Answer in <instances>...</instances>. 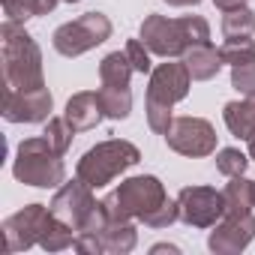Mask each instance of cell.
Segmentation results:
<instances>
[{
	"label": "cell",
	"instance_id": "15",
	"mask_svg": "<svg viewBox=\"0 0 255 255\" xmlns=\"http://www.w3.org/2000/svg\"><path fill=\"white\" fill-rule=\"evenodd\" d=\"M180 60L186 63L192 81H210V78H216V72L225 66L222 57H219V48H216L213 42H201V45L186 48Z\"/></svg>",
	"mask_w": 255,
	"mask_h": 255
},
{
	"label": "cell",
	"instance_id": "6",
	"mask_svg": "<svg viewBox=\"0 0 255 255\" xmlns=\"http://www.w3.org/2000/svg\"><path fill=\"white\" fill-rule=\"evenodd\" d=\"M111 18L105 12H84L66 24H60L51 33V45L57 54L63 57H81L90 48L102 45L105 39H111Z\"/></svg>",
	"mask_w": 255,
	"mask_h": 255
},
{
	"label": "cell",
	"instance_id": "8",
	"mask_svg": "<svg viewBox=\"0 0 255 255\" xmlns=\"http://www.w3.org/2000/svg\"><path fill=\"white\" fill-rule=\"evenodd\" d=\"M165 144L180 156L201 159L216 153V129L204 117H174L165 132Z\"/></svg>",
	"mask_w": 255,
	"mask_h": 255
},
{
	"label": "cell",
	"instance_id": "23",
	"mask_svg": "<svg viewBox=\"0 0 255 255\" xmlns=\"http://www.w3.org/2000/svg\"><path fill=\"white\" fill-rule=\"evenodd\" d=\"M219 57L225 66H240V63H252L255 60V39H225L219 48Z\"/></svg>",
	"mask_w": 255,
	"mask_h": 255
},
{
	"label": "cell",
	"instance_id": "13",
	"mask_svg": "<svg viewBox=\"0 0 255 255\" xmlns=\"http://www.w3.org/2000/svg\"><path fill=\"white\" fill-rule=\"evenodd\" d=\"M255 240V216L243 213V216H222L210 237H207V249L216 255H237L243 252L249 243Z\"/></svg>",
	"mask_w": 255,
	"mask_h": 255
},
{
	"label": "cell",
	"instance_id": "9",
	"mask_svg": "<svg viewBox=\"0 0 255 255\" xmlns=\"http://www.w3.org/2000/svg\"><path fill=\"white\" fill-rule=\"evenodd\" d=\"M96 195H93V186L90 183H84L78 174H75V180H63L60 186H57V192H54V198H51V213L60 219V222H66L75 234H78V228L90 219V213L96 210Z\"/></svg>",
	"mask_w": 255,
	"mask_h": 255
},
{
	"label": "cell",
	"instance_id": "4",
	"mask_svg": "<svg viewBox=\"0 0 255 255\" xmlns=\"http://www.w3.org/2000/svg\"><path fill=\"white\" fill-rule=\"evenodd\" d=\"M168 198L165 183L156 174H135V177H126L120 180L117 189H111L102 198V207L108 213V219H147L162 201Z\"/></svg>",
	"mask_w": 255,
	"mask_h": 255
},
{
	"label": "cell",
	"instance_id": "2",
	"mask_svg": "<svg viewBox=\"0 0 255 255\" xmlns=\"http://www.w3.org/2000/svg\"><path fill=\"white\" fill-rule=\"evenodd\" d=\"M192 87V75L186 69L183 60L168 57L165 63L153 66L150 81H147V99H144V111H147V126L156 135H165L171 126V108L177 102H183L189 96Z\"/></svg>",
	"mask_w": 255,
	"mask_h": 255
},
{
	"label": "cell",
	"instance_id": "14",
	"mask_svg": "<svg viewBox=\"0 0 255 255\" xmlns=\"http://www.w3.org/2000/svg\"><path fill=\"white\" fill-rule=\"evenodd\" d=\"M63 117L75 126V132H90L105 120V111H102V102H99V93L96 90H78L69 96L66 108H63Z\"/></svg>",
	"mask_w": 255,
	"mask_h": 255
},
{
	"label": "cell",
	"instance_id": "22",
	"mask_svg": "<svg viewBox=\"0 0 255 255\" xmlns=\"http://www.w3.org/2000/svg\"><path fill=\"white\" fill-rule=\"evenodd\" d=\"M48 141H51V147L63 156L69 147H72V138H75V126L66 120V117H48L45 120V132H42Z\"/></svg>",
	"mask_w": 255,
	"mask_h": 255
},
{
	"label": "cell",
	"instance_id": "30",
	"mask_svg": "<svg viewBox=\"0 0 255 255\" xmlns=\"http://www.w3.org/2000/svg\"><path fill=\"white\" fill-rule=\"evenodd\" d=\"M213 6H216L219 12H228V9H240V6H246V0H213Z\"/></svg>",
	"mask_w": 255,
	"mask_h": 255
},
{
	"label": "cell",
	"instance_id": "18",
	"mask_svg": "<svg viewBox=\"0 0 255 255\" xmlns=\"http://www.w3.org/2000/svg\"><path fill=\"white\" fill-rule=\"evenodd\" d=\"M102 237V249L108 255H126V252H132L135 243H138V228L132 225V219H108V225L99 231Z\"/></svg>",
	"mask_w": 255,
	"mask_h": 255
},
{
	"label": "cell",
	"instance_id": "10",
	"mask_svg": "<svg viewBox=\"0 0 255 255\" xmlns=\"http://www.w3.org/2000/svg\"><path fill=\"white\" fill-rule=\"evenodd\" d=\"M180 222L189 228H213L225 216V198L213 186H183L177 192Z\"/></svg>",
	"mask_w": 255,
	"mask_h": 255
},
{
	"label": "cell",
	"instance_id": "5",
	"mask_svg": "<svg viewBox=\"0 0 255 255\" xmlns=\"http://www.w3.org/2000/svg\"><path fill=\"white\" fill-rule=\"evenodd\" d=\"M141 162V150L126 141V138H108V141H99L96 147H90L78 165H75V174L90 183L93 189H102L108 186L111 180H117L123 171H129L132 165Z\"/></svg>",
	"mask_w": 255,
	"mask_h": 255
},
{
	"label": "cell",
	"instance_id": "29",
	"mask_svg": "<svg viewBox=\"0 0 255 255\" xmlns=\"http://www.w3.org/2000/svg\"><path fill=\"white\" fill-rule=\"evenodd\" d=\"M57 3H60V0H24V6H27L30 18H39V15H51Z\"/></svg>",
	"mask_w": 255,
	"mask_h": 255
},
{
	"label": "cell",
	"instance_id": "12",
	"mask_svg": "<svg viewBox=\"0 0 255 255\" xmlns=\"http://www.w3.org/2000/svg\"><path fill=\"white\" fill-rule=\"evenodd\" d=\"M54 99L48 87L36 90H3V117L9 123H45L51 117Z\"/></svg>",
	"mask_w": 255,
	"mask_h": 255
},
{
	"label": "cell",
	"instance_id": "20",
	"mask_svg": "<svg viewBox=\"0 0 255 255\" xmlns=\"http://www.w3.org/2000/svg\"><path fill=\"white\" fill-rule=\"evenodd\" d=\"M99 102H102V111L108 120H126L132 114V90L129 87H108L102 84L99 90Z\"/></svg>",
	"mask_w": 255,
	"mask_h": 255
},
{
	"label": "cell",
	"instance_id": "28",
	"mask_svg": "<svg viewBox=\"0 0 255 255\" xmlns=\"http://www.w3.org/2000/svg\"><path fill=\"white\" fill-rule=\"evenodd\" d=\"M231 87L240 96H255V60L231 66Z\"/></svg>",
	"mask_w": 255,
	"mask_h": 255
},
{
	"label": "cell",
	"instance_id": "27",
	"mask_svg": "<svg viewBox=\"0 0 255 255\" xmlns=\"http://www.w3.org/2000/svg\"><path fill=\"white\" fill-rule=\"evenodd\" d=\"M123 51H126V57H129V63H132V69H135V72H141V75H150V72H153L150 48L141 42V36H138V39H129Z\"/></svg>",
	"mask_w": 255,
	"mask_h": 255
},
{
	"label": "cell",
	"instance_id": "24",
	"mask_svg": "<svg viewBox=\"0 0 255 255\" xmlns=\"http://www.w3.org/2000/svg\"><path fill=\"white\" fill-rule=\"evenodd\" d=\"M246 165H249V153L237 150V147H222L216 150V171L225 174V177H237V174H246Z\"/></svg>",
	"mask_w": 255,
	"mask_h": 255
},
{
	"label": "cell",
	"instance_id": "21",
	"mask_svg": "<svg viewBox=\"0 0 255 255\" xmlns=\"http://www.w3.org/2000/svg\"><path fill=\"white\" fill-rule=\"evenodd\" d=\"M255 33V12L249 6L228 9L222 15V36L225 39H249Z\"/></svg>",
	"mask_w": 255,
	"mask_h": 255
},
{
	"label": "cell",
	"instance_id": "25",
	"mask_svg": "<svg viewBox=\"0 0 255 255\" xmlns=\"http://www.w3.org/2000/svg\"><path fill=\"white\" fill-rule=\"evenodd\" d=\"M180 30H183L186 48L201 45V42H210V24H207L201 15H183V18H180Z\"/></svg>",
	"mask_w": 255,
	"mask_h": 255
},
{
	"label": "cell",
	"instance_id": "34",
	"mask_svg": "<svg viewBox=\"0 0 255 255\" xmlns=\"http://www.w3.org/2000/svg\"><path fill=\"white\" fill-rule=\"evenodd\" d=\"M63 3H81V0H63Z\"/></svg>",
	"mask_w": 255,
	"mask_h": 255
},
{
	"label": "cell",
	"instance_id": "7",
	"mask_svg": "<svg viewBox=\"0 0 255 255\" xmlns=\"http://www.w3.org/2000/svg\"><path fill=\"white\" fill-rule=\"evenodd\" d=\"M51 222H54L51 207L24 204L21 210L6 216L3 225H0V231H3V249L6 252H24L30 246H39V240H42V234L48 231Z\"/></svg>",
	"mask_w": 255,
	"mask_h": 255
},
{
	"label": "cell",
	"instance_id": "11",
	"mask_svg": "<svg viewBox=\"0 0 255 255\" xmlns=\"http://www.w3.org/2000/svg\"><path fill=\"white\" fill-rule=\"evenodd\" d=\"M141 42L150 48V54H159V57H183L186 51V39H183V30H180V18H165V15H147L141 21V30H138Z\"/></svg>",
	"mask_w": 255,
	"mask_h": 255
},
{
	"label": "cell",
	"instance_id": "1",
	"mask_svg": "<svg viewBox=\"0 0 255 255\" xmlns=\"http://www.w3.org/2000/svg\"><path fill=\"white\" fill-rule=\"evenodd\" d=\"M3 39V90H36L45 87L42 75V51L36 39L24 30V24L6 21L0 24Z\"/></svg>",
	"mask_w": 255,
	"mask_h": 255
},
{
	"label": "cell",
	"instance_id": "32",
	"mask_svg": "<svg viewBox=\"0 0 255 255\" xmlns=\"http://www.w3.org/2000/svg\"><path fill=\"white\" fill-rule=\"evenodd\" d=\"M168 6H198L201 0H165Z\"/></svg>",
	"mask_w": 255,
	"mask_h": 255
},
{
	"label": "cell",
	"instance_id": "16",
	"mask_svg": "<svg viewBox=\"0 0 255 255\" xmlns=\"http://www.w3.org/2000/svg\"><path fill=\"white\" fill-rule=\"evenodd\" d=\"M222 120H225L228 132H231L234 138L249 141V138L255 135V96H243V99L225 102Z\"/></svg>",
	"mask_w": 255,
	"mask_h": 255
},
{
	"label": "cell",
	"instance_id": "3",
	"mask_svg": "<svg viewBox=\"0 0 255 255\" xmlns=\"http://www.w3.org/2000/svg\"><path fill=\"white\" fill-rule=\"evenodd\" d=\"M12 177L24 186L57 189L66 180V165H63V156L51 147V141L45 135H33L15 147Z\"/></svg>",
	"mask_w": 255,
	"mask_h": 255
},
{
	"label": "cell",
	"instance_id": "33",
	"mask_svg": "<svg viewBox=\"0 0 255 255\" xmlns=\"http://www.w3.org/2000/svg\"><path fill=\"white\" fill-rule=\"evenodd\" d=\"M246 153H249V159H252V162H255V135H252V138H249V150H246Z\"/></svg>",
	"mask_w": 255,
	"mask_h": 255
},
{
	"label": "cell",
	"instance_id": "26",
	"mask_svg": "<svg viewBox=\"0 0 255 255\" xmlns=\"http://www.w3.org/2000/svg\"><path fill=\"white\" fill-rule=\"evenodd\" d=\"M180 219V204H177V198H165L147 219H144V225L147 228H168V225H174Z\"/></svg>",
	"mask_w": 255,
	"mask_h": 255
},
{
	"label": "cell",
	"instance_id": "19",
	"mask_svg": "<svg viewBox=\"0 0 255 255\" xmlns=\"http://www.w3.org/2000/svg\"><path fill=\"white\" fill-rule=\"evenodd\" d=\"M132 72L135 69H132L129 57H126V51H111L99 63V81L108 84V87H129Z\"/></svg>",
	"mask_w": 255,
	"mask_h": 255
},
{
	"label": "cell",
	"instance_id": "31",
	"mask_svg": "<svg viewBox=\"0 0 255 255\" xmlns=\"http://www.w3.org/2000/svg\"><path fill=\"white\" fill-rule=\"evenodd\" d=\"M150 252H171V255H177L180 249H177V246H171V243H156V246H153Z\"/></svg>",
	"mask_w": 255,
	"mask_h": 255
},
{
	"label": "cell",
	"instance_id": "17",
	"mask_svg": "<svg viewBox=\"0 0 255 255\" xmlns=\"http://www.w3.org/2000/svg\"><path fill=\"white\" fill-rule=\"evenodd\" d=\"M222 198H225V216L252 213L255 210V180H249L246 174L228 177V183L222 189Z\"/></svg>",
	"mask_w": 255,
	"mask_h": 255
}]
</instances>
